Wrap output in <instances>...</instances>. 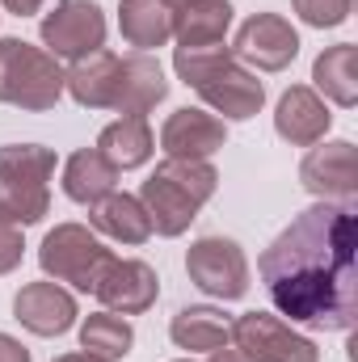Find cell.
I'll use <instances>...</instances> for the list:
<instances>
[{
  "instance_id": "cell-16",
  "label": "cell",
  "mask_w": 358,
  "mask_h": 362,
  "mask_svg": "<svg viewBox=\"0 0 358 362\" xmlns=\"http://www.w3.org/2000/svg\"><path fill=\"white\" fill-rule=\"evenodd\" d=\"M89 223L93 232H101V236H110L118 245H148V236H152V219H148L139 194H122V189H114L101 202H93Z\"/></svg>"
},
{
  "instance_id": "cell-17",
  "label": "cell",
  "mask_w": 358,
  "mask_h": 362,
  "mask_svg": "<svg viewBox=\"0 0 358 362\" xmlns=\"http://www.w3.org/2000/svg\"><path fill=\"white\" fill-rule=\"evenodd\" d=\"M232 25V4L228 0H181L173 13V38L181 51L198 47H219Z\"/></svg>"
},
{
  "instance_id": "cell-22",
  "label": "cell",
  "mask_w": 358,
  "mask_h": 362,
  "mask_svg": "<svg viewBox=\"0 0 358 362\" xmlns=\"http://www.w3.org/2000/svg\"><path fill=\"white\" fill-rule=\"evenodd\" d=\"M228 316L215 312V308H181L169 325V337L178 350L190 354H211V350H224L228 346Z\"/></svg>"
},
{
  "instance_id": "cell-7",
  "label": "cell",
  "mask_w": 358,
  "mask_h": 362,
  "mask_svg": "<svg viewBox=\"0 0 358 362\" xmlns=\"http://www.w3.org/2000/svg\"><path fill=\"white\" fill-rule=\"evenodd\" d=\"M38 34H42V51L76 64L105 47V13L97 0H55V8L38 25Z\"/></svg>"
},
{
  "instance_id": "cell-30",
  "label": "cell",
  "mask_w": 358,
  "mask_h": 362,
  "mask_svg": "<svg viewBox=\"0 0 358 362\" xmlns=\"http://www.w3.org/2000/svg\"><path fill=\"white\" fill-rule=\"evenodd\" d=\"M207 362H249L241 350H232V346H224V350H211L207 354Z\"/></svg>"
},
{
  "instance_id": "cell-23",
  "label": "cell",
  "mask_w": 358,
  "mask_h": 362,
  "mask_svg": "<svg viewBox=\"0 0 358 362\" xmlns=\"http://www.w3.org/2000/svg\"><path fill=\"white\" fill-rule=\"evenodd\" d=\"M135 346V329L127 316H114V312H93L85 316L81 325V350L93 354V358H105V362H118L131 354Z\"/></svg>"
},
{
  "instance_id": "cell-33",
  "label": "cell",
  "mask_w": 358,
  "mask_h": 362,
  "mask_svg": "<svg viewBox=\"0 0 358 362\" xmlns=\"http://www.w3.org/2000/svg\"><path fill=\"white\" fill-rule=\"evenodd\" d=\"M178 4H181V0H178Z\"/></svg>"
},
{
  "instance_id": "cell-11",
  "label": "cell",
  "mask_w": 358,
  "mask_h": 362,
  "mask_svg": "<svg viewBox=\"0 0 358 362\" xmlns=\"http://www.w3.org/2000/svg\"><path fill=\"white\" fill-rule=\"evenodd\" d=\"M299 181L321 202H354L358 198V152L350 139H333L312 148L299 160Z\"/></svg>"
},
{
  "instance_id": "cell-13",
  "label": "cell",
  "mask_w": 358,
  "mask_h": 362,
  "mask_svg": "<svg viewBox=\"0 0 358 362\" xmlns=\"http://www.w3.org/2000/svg\"><path fill=\"white\" fill-rule=\"evenodd\" d=\"M13 316L34 337H64L81 312H76V299L59 282H25L13 295Z\"/></svg>"
},
{
  "instance_id": "cell-6",
  "label": "cell",
  "mask_w": 358,
  "mask_h": 362,
  "mask_svg": "<svg viewBox=\"0 0 358 362\" xmlns=\"http://www.w3.org/2000/svg\"><path fill=\"white\" fill-rule=\"evenodd\" d=\"M228 346L241 350L249 362H321L312 337L295 333L287 320L270 312H245L228 325Z\"/></svg>"
},
{
  "instance_id": "cell-8",
  "label": "cell",
  "mask_w": 358,
  "mask_h": 362,
  "mask_svg": "<svg viewBox=\"0 0 358 362\" xmlns=\"http://www.w3.org/2000/svg\"><path fill=\"white\" fill-rule=\"evenodd\" d=\"M190 282L211 299H241L249 291V257L228 236H202L185 253Z\"/></svg>"
},
{
  "instance_id": "cell-21",
  "label": "cell",
  "mask_w": 358,
  "mask_h": 362,
  "mask_svg": "<svg viewBox=\"0 0 358 362\" xmlns=\"http://www.w3.org/2000/svg\"><path fill=\"white\" fill-rule=\"evenodd\" d=\"M312 81L333 105H342V110L358 105V47L337 42V47L321 51L312 64Z\"/></svg>"
},
{
  "instance_id": "cell-29",
  "label": "cell",
  "mask_w": 358,
  "mask_h": 362,
  "mask_svg": "<svg viewBox=\"0 0 358 362\" xmlns=\"http://www.w3.org/2000/svg\"><path fill=\"white\" fill-rule=\"evenodd\" d=\"M0 4H4L13 17H34V13L42 8V0H0Z\"/></svg>"
},
{
  "instance_id": "cell-14",
  "label": "cell",
  "mask_w": 358,
  "mask_h": 362,
  "mask_svg": "<svg viewBox=\"0 0 358 362\" xmlns=\"http://www.w3.org/2000/svg\"><path fill=\"white\" fill-rule=\"evenodd\" d=\"M224 144H228V127L207 110H190V105L173 110L161 127V148L165 156H178V160H211Z\"/></svg>"
},
{
  "instance_id": "cell-32",
  "label": "cell",
  "mask_w": 358,
  "mask_h": 362,
  "mask_svg": "<svg viewBox=\"0 0 358 362\" xmlns=\"http://www.w3.org/2000/svg\"><path fill=\"white\" fill-rule=\"evenodd\" d=\"M178 362H194V358H178Z\"/></svg>"
},
{
  "instance_id": "cell-28",
  "label": "cell",
  "mask_w": 358,
  "mask_h": 362,
  "mask_svg": "<svg viewBox=\"0 0 358 362\" xmlns=\"http://www.w3.org/2000/svg\"><path fill=\"white\" fill-rule=\"evenodd\" d=\"M0 362H30V350H25L17 337L0 333Z\"/></svg>"
},
{
  "instance_id": "cell-19",
  "label": "cell",
  "mask_w": 358,
  "mask_h": 362,
  "mask_svg": "<svg viewBox=\"0 0 358 362\" xmlns=\"http://www.w3.org/2000/svg\"><path fill=\"white\" fill-rule=\"evenodd\" d=\"M118 189V169L97 152V148H81L64 160V194L81 206L101 202L105 194Z\"/></svg>"
},
{
  "instance_id": "cell-26",
  "label": "cell",
  "mask_w": 358,
  "mask_h": 362,
  "mask_svg": "<svg viewBox=\"0 0 358 362\" xmlns=\"http://www.w3.org/2000/svg\"><path fill=\"white\" fill-rule=\"evenodd\" d=\"M291 4H295L299 21L312 25V30H333V25H342V21L350 17V8H354V0H291Z\"/></svg>"
},
{
  "instance_id": "cell-4",
  "label": "cell",
  "mask_w": 358,
  "mask_h": 362,
  "mask_svg": "<svg viewBox=\"0 0 358 362\" xmlns=\"http://www.w3.org/2000/svg\"><path fill=\"white\" fill-rule=\"evenodd\" d=\"M64 97V68L51 51L25 38H0V101L47 114Z\"/></svg>"
},
{
  "instance_id": "cell-1",
  "label": "cell",
  "mask_w": 358,
  "mask_h": 362,
  "mask_svg": "<svg viewBox=\"0 0 358 362\" xmlns=\"http://www.w3.org/2000/svg\"><path fill=\"white\" fill-rule=\"evenodd\" d=\"M270 303L291 325L350 333L358 320V215L354 202L299 211L258 262Z\"/></svg>"
},
{
  "instance_id": "cell-31",
  "label": "cell",
  "mask_w": 358,
  "mask_h": 362,
  "mask_svg": "<svg viewBox=\"0 0 358 362\" xmlns=\"http://www.w3.org/2000/svg\"><path fill=\"white\" fill-rule=\"evenodd\" d=\"M55 362H105V358H93V354H85V350H81V354H59Z\"/></svg>"
},
{
  "instance_id": "cell-5",
  "label": "cell",
  "mask_w": 358,
  "mask_h": 362,
  "mask_svg": "<svg viewBox=\"0 0 358 362\" xmlns=\"http://www.w3.org/2000/svg\"><path fill=\"white\" fill-rule=\"evenodd\" d=\"M114 253L93 236L85 223H55L42 236V249H38V266L47 270V278L68 282V286H76L85 295L97 286V274H101V266Z\"/></svg>"
},
{
  "instance_id": "cell-2",
  "label": "cell",
  "mask_w": 358,
  "mask_h": 362,
  "mask_svg": "<svg viewBox=\"0 0 358 362\" xmlns=\"http://www.w3.org/2000/svg\"><path fill=\"white\" fill-rule=\"evenodd\" d=\"M173 72L185 89H194L215 114L245 122L266 105V85L228 51V47H198L173 55Z\"/></svg>"
},
{
  "instance_id": "cell-24",
  "label": "cell",
  "mask_w": 358,
  "mask_h": 362,
  "mask_svg": "<svg viewBox=\"0 0 358 362\" xmlns=\"http://www.w3.org/2000/svg\"><path fill=\"white\" fill-rule=\"evenodd\" d=\"M55 173V152L42 144H4L0 148V185H47Z\"/></svg>"
},
{
  "instance_id": "cell-12",
  "label": "cell",
  "mask_w": 358,
  "mask_h": 362,
  "mask_svg": "<svg viewBox=\"0 0 358 362\" xmlns=\"http://www.w3.org/2000/svg\"><path fill=\"white\" fill-rule=\"evenodd\" d=\"M165 97H169V81H165L161 64L148 51L118 55L114 85H110V105L105 110H118L122 118H148V110H156Z\"/></svg>"
},
{
  "instance_id": "cell-18",
  "label": "cell",
  "mask_w": 358,
  "mask_h": 362,
  "mask_svg": "<svg viewBox=\"0 0 358 362\" xmlns=\"http://www.w3.org/2000/svg\"><path fill=\"white\" fill-rule=\"evenodd\" d=\"M173 13H178V0H122L118 30L135 51H152L173 38Z\"/></svg>"
},
{
  "instance_id": "cell-27",
  "label": "cell",
  "mask_w": 358,
  "mask_h": 362,
  "mask_svg": "<svg viewBox=\"0 0 358 362\" xmlns=\"http://www.w3.org/2000/svg\"><path fill=\"white\" fill-rule=\"evenodd\" d=\"M25 257V240H21V228L4 223L0 219V274H13Z\"/></svg>"
},
{
  "instance_id": "cell-3",
  "label": "cell",
  "mask_w": 358,
  "mask_h": 362,
  "mask_svg": "<svg viewBox=\"0 0 358 362\" xmlns=\"http://www.w3.org/2000/svg\"><path fill=\"white\" fill-rule=\"evenodd\" d=\"M215 185H219V173H215L211 160L165 156L156 165V173L139 185V202H144V211L152 219V232H161L169 240L181 236L198 219V211L211 202Z\"/></svg>"
},
{
  "instance_id": "cell-20",
  "label": "cell",
  "mask_w": 358,
  "mask_h": 362,
  "mask_svg": "<svg viewBox=\"0 0 358 362\" xmlns=\"http://www.w3.org/2000/svg\"><path fill=\"white\" fill-rule=\"evenodd\" d=\"M97 152H101L118 173L148 165L152 152H156V139H152L148 118H118V122H110V127L97 135Z\"/></svg>"
},
{
  "instance_id": "cell-9",
  "label": "cell",
  "mask_w": 358,
  "mask_h": 362,
  "mask_svg": "<svg viewBox=\"0 0 358 362\" xmlns=\"http://www.w3.org/2000/svg\"><path fill=\"white\" fill-rule=\"evenodd\" d=\"M93 295L114 316H139V312H148L156 303L161 278H156V270L148 262H139V257H110L101 266V274H97Z\"/></svg>"
},
{
  "instance_id": "cell-10",
  "label": "cell",
  "mask_w": 358,
  "mask_h": 362,
  "mask_svg": "<svg viewBox=\"0 0 358 362\" xmlns=\"http://www.w3.org/2000/svg\"><path fill=\"white\" fill-rule=\"evenodd\" d=\"M241 64H253L258 72H282L291 68V59L299 55V34L287 17L278 13H253L241 30L236 42L228 47Z\"/></svg>"
},
{
  "instance_id": "cell-15",
  "label": "cell",
  "mask_w": 358,
  "mask_h": 362,
  "mask_svg": "<svg viewBox=\"0 0 358 362\" xmlns=\"http://www.w3.org/2000/svg\"><path fill=\"white\" fill-rule=\"evenodd\" d=\"M333 127V114L325 105V97L308 85H291V89L278 97V110H274V131L295 144V148H312L329 135Z\"/></svg>"
},
{
  "instance_id": "cell-25",
  "label": "cell",
  "mask_w": 358,
  "mask_h": 362,
  "mask_svg": "<svg viewBox=\"0 0 358 362\" xmlns=\"http://www.w3.org/2000/svg\"><path fill=\"white\" fill-rule=\"evenodd\" d=\"M51 211V189L47 185H0V219L13 228L42 223Z\"/></svg>"
}]
</instances>
